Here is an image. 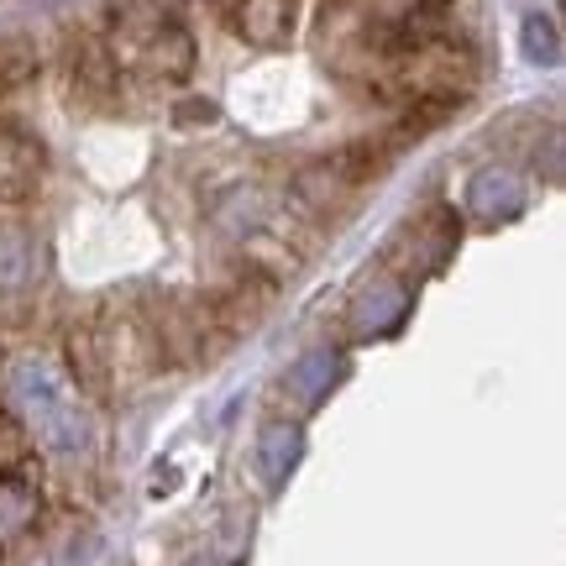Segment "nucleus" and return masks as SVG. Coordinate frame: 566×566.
I'll return each mask as SVG.
<instances>
[{"instance_id":"6e6552de","label":"nucleus","mask_w":566,"mask_h":566,"mask_svg":"<svg viewBox=\"0 0 566 566\" xmlns=\"http://www.w3.org/2000/svg\"><path fill=\"white\" fill-rule=\"evenodd\" d=\"M42 520V488L27 467L0 472V546H17L21 535H32Z\"/></svg>"},{"instance_id":"0eeeda50","label":"nucleus","mask_w":566,"mask_h":566,"mask_svg":"<svg viewBox=\"0 0 566 566\" xmlns=\"http://www.w3.org/2000/svg\"><path fill=\"white\" fill-rule=\"evenodd\" d=\"M42 142L21 137L11 126H0V205H21L38 195L42 184Z\"/></svg>"},{"instance_id":"423d86ee","label":"nucleus","mask_w":566,"mask_h":566,"mask_svg":"<svg viewBox=\"0 0 566 566\" xmlns=\"http://www.w3.org/2000/svg\"><path fill=\"white\" fill-rule=\"evenodd\" d=\"M525 210V179L514 168H483L472 174L467 184V216L483 226H499V221H514Z\"/></svg>"},{"instance_id":"2eb2a0df","label":"nucleus","mask_w":566,"mask_h":566,"mask_svg":"<svg viewBox=\"0 0 566 566\" xmlns=\"http://www.w3.org/2000/svg\"><path fill=\"white\" fill-rule=\"evenodd\" d=\"M42 74V53L21 32H0V95H17Z\"/></svg>"},{"instance_id":"20e7f679","label":"nucleus","mask_w":566,"mask_h":566,"mask_svg":"<svg viewBox=\"0 0 566 566\" xmlns=\"http://www.w3.org/2000/svg\"><path fill=\"white\" fill-rule=\"evenodd\" d=\"M409 304H415V289H409L405 273H378V279H367L352 304H346V331L357 336V342H378V336H394L399 325H405Z\"/></svg>"},{"instance_id":"1a4fd4ad","label":"nucleus","mask_w":566,"mask_h":566,"mask_svg":"<svg viewBox=\"0 0 566 566\" xmlns=\"http://www.w3.org/2000/svg\"><path fill=\"white\" fill-rule=\"evenodd\" d=\"M42 279V247L38 237L17 221H0V294H27Z\"/></svg>"},{"instance_id":"f03ea898","label":"nucleus","mask_w":566,"mask_h":566,"mask_svg":"<svg viewBox=\"0 0 566 566\" xmlns=\"http://www.w3.org/2000/svg\"><path fill=\"white\" fill-rule=\"evenodd\" d=\"M105 48L122 69H137L153 84H184L200 63L189 27L174 11H163L158 0H122L105 27Z\"/></svg>"},{"instance_id":"9d476101","label":"nucleus","mask_w":566,"mask_h":566,"mask_svg":"<svg viewBox=\"0 0 566 566\" xmlns=\"http://www.w3.org/2000/svg\"><path fill=\"white\" fill-rule=\"evenodd\" d=\"M300 0H231V21L252 48H283L294 32Z\"/></svg>"},{"instance_id":"f257e3e1","label":"nucleus","mask_w":566,"mask_h":566,"mask_svg":"<svg viewBox=\"0 0 566 566\" xmlns=\"http://www.w3.org/2000/svg\"><path fill=\"white\" fill-rule=\"evenodd\" d=\"M0 399L11 405V415L21 420V430L38 446L59 451V457H80L90 451V409L84 394L74 388V378L48 357H11L0 367Z\"/></svg>"},{"instance_id":"a211bd4d","label":"nucleus","mask_w":566,"mask_h":566,"mask_svg":"<svg viewBox=\"0 0 566 566\" xmlns=\"http://www.w3.org/2000/svg\"><path fill=\"white\" fill-rule=\"evenodd\" d=\"M27 462V430H17L11 420H0V472Z\"/></svg>"},{"instance_id":"39448f33","label":"nucleus","mask_w":566,"mask_h":566,"mask_svg":"<svg viewBox=\"0 0 566 566\" xmlns=\"http://www.w3.org/2000/svg\"><path fill=\"white\" fill-rule=\"evenodd\" d=\"M63 63H69V84H74V95H84L90 105H111L122 95V63L111 59V48L105 38L95 32H74L69 48H63Z\"/></svg>"},{"instance_id":"f3484780","label":"nucleus","mask_w":566,"mask_h":566,"mask_svg":"<svg viewBox=\"0 0 566 566\" xmlns=\"http://www.w3.org/2000/svg\"><path fill=\"white\" fill-rule=\"evenodd\" d=\"M520 48H525L530 63L556 69V63H562V27H556L546 11H530V17L520 21Z\"/></svg>"},{"instance_id":"4468645a","label":"nucleus","mask_w":566,"mask_h":566,"mask_svg":"<svg viewBox=\"0 0 566 566\" xmlns=\"http://www.w3.org/2000/svg\"><path fill=\"white\" fill-rule=\"evenodd\" d=\"M405 242H415V252L424 258V268L436 273V268H446V258L457 252V242H462V221H457L451 210H430L424 221L405 226Z\"/></svg>"},{"instance_id":"aec40b11","label":"nucleus","mask_w":566,"mask_h":566,"mask_svg":"<svg viewBox=\"0 0 566 566\" xmlns=\"http://www.w3.org/2000/svg\"><path fill=\"white\" fill-rule=\"evenodd\" d=\"M226 6H231V0H226Z\"/></svg>"},{"instance_id":"dca6fc26","label":"nucleus","mask_w":566,"mask_h":566,"mask_svg":"<svg viewBox=\"0 0 566 566\" xmlns=\"http://www.w3.org/2000/svg\"><path fill=\"white\" fill-rule=\"evenodd\" d=\"M331 163H336V174H342L352 189H363V184H373V179H384L388 174L394 147H388V142H346Z\"/></svg>"},{"instance_id":"9b49d317","label":"nucleus","mask_w":566,"mask_h":566,"mask_svg":"<svg viewBox=\"0 0 566 566\" xmlns=\"http://www.w3.org/2000/svg\"><path fill=\"white\" fill-rule=\"evenodd\" d=\"M336 378H342V352L321 346V352H304L300 363L283 373V394H289L300 409H315L321 399H331Z\"/></svg>"},{"instance_id":"7ed1b4c3","label":"nucleus","mask_w":566,"mask_h":566,"mask_svg":"<svg viewBox=\"0 0 566 566\" xmlns=\"http://www.w3.org/2000/svg\"><path fill=\"white\" fill-rule=\"evenodd\" d=\"M63 352H69V378H74V388H80L84 399L111 405V399L122 394V384H116V363H111V342H105V325H101V310L84 315L80 325H69Z\"/></svg>"},{"instance_id":"ddd939ff","label":"nucleus","mask_w":566,"mask_h":566,"mask_svg":"<svg viewBox=\"0 0 566 566\" xmlns=\"http://www.w3.org/2000/svg\"><path fill=\"white\" fill-rule=\"evenodd\" d=\"M300 451H304V441H300V424L294 420L263 424V436H258V472H263V483L279 488L283 478L300 467Z\"/></svg>"},{"instance_id":"f8f14e48","label":"nucleus","mask_w":566,"mask_h":566,"mask_svg":"<svg viewBox=\"0 0 566 566\" xmlns=\"http://www.w3.org/2000/svg\"><path fill=\"white\" fill-rule=\"evenodd\" d=\"M352 195H357V189L336 174V163H331V158L310 163L300 179H294V205H300L304 216H321V221H325V216H342L346 205H352Z\"/></svg>"},{"instance_id":"6ab92c4d","label":"nucleus","mask_w":566,"mask_h":566,"mask_svg":"<svg viewBox=\"0 0 566 566\" xmlns=\"http://www.w3.org/2000/svg\"><path fill=\"white\" fill-rule=\"evenodd\" d=\"M424 6H446V0H424Z\"/></svg>"}]
</instances>
